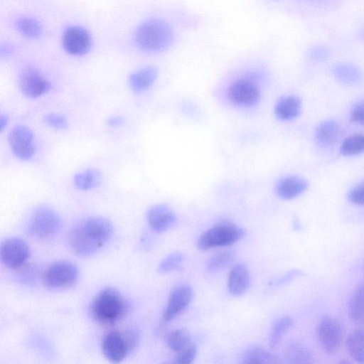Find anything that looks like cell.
Instances as JSON below:
<instances>
[{
    "label": "cell",
    "instance_id": "cell-9",
    "mask_svg": "<svg viewBox=\"0 0 364 364\" xmlns=\"http://www.w3.org/2000/svg\"><path fill=\"white\" fill-rule=\"evenodd\" d=\"M30 257V247L24 240L9 237L1 241L0 258L5 267L16 270L25 265Z\"/></svg>",
    "mask_w": 364,
    "mask_h": 364
},
{
    "label": "cell",
    "instance_id": "cell-2",
    "mask_svg": "<svg viewBox=\"0 0 364 364\" xmlns=\"http://www.w3.org/2000/svg\"><path fill=\"white\" fill-rule=\"evenodd\" d=\"M132 38L134 46L141 52L157 53L166 50L172 45L174 33L166 21L151 17L136 26Z\"/></svg>",
    "mask_w": 364,
    "mask_h": 364
},
{
    "label": "cell",
    "instance_id": "cell-32",
    "mask_svg": "<svg viewBox=\"0 0 364 364\" xmlns=\"http://www.w3.org/2000/svg\"><path fill=\"white\" fill-rule=\"evenodd\" d=\"M185 257L179 252H174L161 261L158 267V272L162 274L179 270L182 267Z\"/></svg>",
    "mask_w": 364,
    "mask_h": 364
},
{
    "label": "cell",
    "instance_id": "cell-14",
    "mask_svg": "<svg viewBox=\"0 0 364 364\" xmlns=\"http://www.w3.org/2000/svg\"><path fill=\"white\" fill-rule=\"evenodd\" d=\"M102 352L111 363L122 362L129 353V347L122 332L112 331L102 338Z\"/></svg>",
    "mask_w": 364,
    "mask_h": 364
},
{
    "label": "cell",
    "instance_id": "cell-19",
    "mask_svg": "<svg viewBox=\"0 0 364 364\" xmlns=\"http://www.w3.org/2000/svg\"><path fill=\"white\" fill-rule=\"evenodd\" d=\"M158 75L159 70L156 67L144 66L129 75V84L135 92H141L149 89L155 82Z\"/></svg>",
    "mask_w": 364,
    "mask_h": 364
},
{
    "label": "cell",
    "instance_id": "cell-18",
    "mask_svg": "<svg viewBox=\"0 0 364 364\" xmlns=\"http://www.w3.org/2000/svg\"><path fill=\"white\" fill-rule=\"evenodd\" d=\"M250 284V272L242 264L235 265L230 270L228 288L230 294L233 296H241L247 291Z\"/></svg>",
    "mask_w": 364,
    "mask_h": 364
},
{
    "label": "cell",
    "instance_id": "cell-27",
    "mask_svg": "<svg viewBox=\"0 0 364 364\" xmlns=\"http://www.w3.org/2000/svg\"><path fill=\"white\" fill-rule=\"evenodd\" d=\"M166 342L170 350L178 353L191 344V336L187 329L177 328L166 336Z\"/></svg>",
    "mask_w": 364,
    "mask_h": 364
},
{
    "label": "cell",
    "instance_id": "cell-34",
    "mask_svg": "<svg viewBox=\"0 0 364 364\" xmlns=\"http://www.w3.org/2000/svg\"><path fill=\"white\" fill-rule=\"evenodd\" d=\"M44 123L55 129H64L68 127V122L64 116L57 113H50L43 117Z\"/></svg>",
    "mask_w": 364,
    "mask_h": 364
},
{
    "label": "cell",
    "instance_id": "cell-21",
    "mask_svg": "<svg viewBox=\"0 0 364 364\" xmlns=\"http://www.w3.org/2000/svg\"><path fill=\"white\" fill-rule=\"evenodd\" d=\"M240 360L244 364H270L279 362L277 356L267 349L257 345L247 347L241 353Z\"/></svg>",
    "mask_w": 364,
    "mask_h": 364
},
{
    "label": "cell",
    "instance_id": "cell-41",
    "mask_svg": "<svg viewBox=\"0 0 364 364\" xmlns=\"http://www.w3.org/2000/svg\"><path fill=\"white\" fill-rule=\"evenodd\" d=\"M9 123V117L6 114H1L0 117V129L2 132Z\"/></svg>",
    "mask_w": 364,
    "mask_h": 364
},
{
    "label": "cell",
    "instance_id": "cell-39",
    "mask_svg": "<svg viewBox=\"0 0 364 364\" xmlns=\"http://www.w3.org/2000/svg\"><path fill=\"white\" fill-rule=\"evenodd\" d=\"M299 274H301V273L298 270L294 269V270L289 271V272L285 274L283 277L278 279L277 281L274 282V284L279 285V284L286 283V282H289V280L292 279L293 278L299 276Z\"/></svg>",
    "mask_w": 364,
    "mask_h": 364
},
{
    "label": "cell",
    "instance_id": "cell-35",
    "mask_svg": "<svg viewBox=\"0 0 364 364\" xmlns=\"http://www.w3.org/2000/svg\"><path fill=\"white\" fill-rule=\"evenodd\" d=\"M197 348L193 343H191L184 350L177 353L173 363L176 364H188L193 361L196 356Z\"/></svg>",
    "mask_w": 364,
    "mask_h": 364
},
{
    "label": "cell",
    "instance_id": "cell-26",
    "mask_svg": "<svg viewBox=\"0 0 364 364\" xmlns=\"http://www.w3.org/2000/svg\"><path fill=\"white\" fill-rule=\"evenodd\" d=\"M346 348L353 360L364 363V329L357 330L350 334L346 341Z\"/></svg>",
    "mask_w": 364,
    "mask_h": 364
},
{
    "label": "cell",
    "instance_id": "cell-1",
    "mask_svg": "<svg viewBox=\"0 0 364 364\" xmlns=\"http://www.w3.org/2000/svg\"><path fill=\"white\" fill-rule=\"evenodd\" d=\"M113 234L109 220L91 217L77 223L69 232L68 243L78 256L87 257L104 247Z\"/></svg>",
    "mask_w": 364,
    "mask_h": 364
},
{
    "label": "cell",
    "instance_id": "cell-36",
    "mask_svg": "<svg viewBox=\"0 0 364 364\" xmlns=\"http://www.w3.org/2000/svg\"><path fill=\"white\" fill-rule=\"evenodd\" d=\"M348 198L353 204L364 205V179L349 191Z\"/></svg>",
    "mask_w": 364,
    "mask_h": 364
},
{
    "label": "cell",
    "instance_id": "cell-23",
    "mask_svg": "<svg viewBox=\"0 0 364 364\" xmlns=\"http://www.w3.org/2000/svg\"><path fill=\"white\" fill-rule=\"evenodd\" d=\"M348 314L352 321L364 326V283L355 289L348 303Z\"/></svg>",
    "mask_w": 364,
    "mask_h": 364
},
{
    "label": "cell",
    "instance_id": "cell-37",
    "mask_svg": "<svg viewBox=\"0 0 364 364\" xmlns=\"http://www.w3.org/2000/svg\"><path fill=\"white\" fill-rule=\"evenodd\" d=\"M350 119L353 123L364 125V100L354 105L350 113Z\"/></svg>",
    "mask_w": 364,
    "mask_h": 364
},
{
    "label": "cell",
    "instance_id": "cell-6",
    "mask_svg": "<svg viewBox=\"0 0 364 364\" xmlns=\"http://www.w3.org/2000/svg\"><path fill=\"white\" fill-rule=\"evenodd\" d=\"M60 41L64 51L70 55L76 57L87 54L93 46V38L90 31L78 24L65 26Z\"/></svg>",
    "mask_w": 364,
    "mask_h": 364
},
{
    "label": "cell",
    "instance_id": "cell-12",
    "mask_svg": "<svg viewBox=\"0 0 364 364\" xmlns=\"http://www.w3.org/2000/svg\"><path fill=\"white\" fill-rule=\"evenodd\" d=\"M9 143L13 154L18 159L28 160L35 154L33 134L24 125H17L9 132Z\"/></svg>",
    "mask_w": 364,
    "mask_h": 364
},
{
    "label": "cell",
    "instance_id": "cell-31",
    "mask_svg": "<svg viewBox=\"0 0 364 364\" xmlns=\"http://www.w3.org/2000/svg\"><path fill=\"white\" fill-rule=\"evenodd\" d=\"M235 258V253L231 250H224L213 255L207 263V268L211 272L222 270L229 266Z\"/></svg>",
    "mask_w": 364,
    "mask_h": 364
},
{
    "label": "cell",
    "instance_id": "cell-4",
    "mask_svg": "<svg viewBox=\"0 0 364 364\" xmlns=\"http://www.w3.org/2000/svg\"><path fill=\"white\" fill-rule=\"evenodd\" d=\"M60 215L48 206H39L31 213L27 223V232L31 236L46 240L55 236L61 229Z\"/></svg>",
    "mask_w": 364,
    "mask_h": 364
},
{
    "label": "cell",
    "instance_id": "cell-8",
    "mask_svg": "<svg viewBox=\"0 0 364 364\" xmlns=\"http://www.w3.org/2000/svg\"><path fill=\"white\" fill-rule=\"evenodd\" d=\"M18 87L23 95L31 99L40 97L53 87L43 73L32 65L26 66L20 72Z\"/></svg>",
    "mask_w": 364,
    "mask_h": 364
},
{
    "label": "cell",
    "instance_id": "cell-29",
    "mask_svg": "<svg viewBox=\"0 0 364 364\" xmlns=\"http://www.w3.org/2000/svg\"><path fill=\"white\" fill-rule=\"evenodd\" d=\"M294 320L289 316L277 319L272 327L269 336V346L275 348L279 343L284 334L292 326Z\"/></svg>",
    "mask_w": 364,
    "mask_h": 364
},
{
    "label": "cell",
    "instance_id": "cell-7",
    "mask_svg": "<svg viewBox=\"0 0 364 364\" xmlns=\"http://www.w3.org/2000/svg\"><path fill=\"white\" fill-rule=\"evenodd\" d=\"M79 277L77 267L68 261L50 264L43 273L44 284L50 289L60 290L75 284Z\"/></svg>",
    "mask_w": 364,
    "mask_h": 364
},
{
    "label": "cell",
    "instance_id": "cell-30",
    "mask_svg": "<svg viewBox=\"0 0 364 364\" xmlns=\"http://www.w3.org/2000/svg\"><path fill=\"white\" fill-rule=\"evenodd\" d=\"M340 153L345 156L364 153V134H354L345 139L340 146Z\"/></svg>",
    "mask_w": 364,
    "mask_h": 364
},
{
    "label": "cell",
    "instance_id": "cell-38",
    "mask_svg": "<svg viewBox=\"0 0 364 364\" xmlns=\"http://www.w3.org/2000/svg\"><path fill=\"white\" fill-rule=\"evenodd\" d=\"M127 343L129 352L133 351L139 341V331L135 328H128L122 332Z\"/></svg>",
    "mask_w": 364,
    "mask_h": 364
},
{
    "label": "cell",
    "instance_id": "cell-15",
    "mask_svg": "<svg viewBox=\"0 0 364 364\" xmlns=\"http://www.w3.org/2000/svg\"><path fill=\"white\" fill-rule=\"evenodd\" d=\"M146 218L149 227L157 232L167 231L177 222L176 213L166 204L151 206L146 213Z\"/></svg>",
    "mask_w": 364,
    "mask_h": 364
},
{
    "label": "cell",
    "instance_id": "cell-10",
    "mask_svg": "<svg viewBox=\"0 0 364 364\" xmlns=\"http://www.w3.org/2000/svg\"><path fill=\"white\" fill-rule=\"evenodd\" d=\"M316 334L322 349L329 354L338 350L342 341V328L334 317L326 316L318 322Z\"/></svg>",
    "mask_w": 364,
    "mask_h": 364
},
{
    "label": "cell",
    "instance_id": "cell-16",
    "mask_svg": "<svg viewBox=\"0 0 364 364\" xmlns=\"http://www.w3.org/2000/svg\"><path fill=\"white\" fill-rule=\"evenodd\" d=\"M307 181L298 176H287L279 179L275 186L277 195L284 200H292L308 188Z\"/></svg>",
    "mask_w": 364,
    "mask_h": 364
},
{
    "label": "cell",
    "instance_id": "cell-40",
    "mask_svg": "<svg viewBox=\"0 0 364 364\" xmlns=\"http://www.w3.org/2000/svg\"><path fill=\"white\" fill-rule=\"evenodd\" d=\"M124 123V118L121 116H113L108 119L107 124L111 127H118Z\"/></svg>",
    "mask_w": 364,
    "mask_h": 364
},
{
    "label": "cell",
    "instance_id": "cell-13",
    "mask_svg": "<svg viewBox=\"0 0 364 364\" xmlns=\"http://www.w3.org/2000/svg\"><path fill=\"white\" fill-rule=\"evenodd\" d=\"M193 291L191 286L182 284L171 293L163 314L165 321H170L178 316L191 303Z\"/></svg>",
    "mask_w": 364,
    "mask_h": 364
},
{
    "label": "cell",
    "instance_id": "cell-3",
    "mask_svg": "<svg viewBox=\"0 0 364 364\" xmlns=\"http://www.w3.org/2000/svg\"><path fill=\"white\" fill-rule=\"evenodd\" d=\"M127 311L128 304L122 294L111 287L100 291L90 306L92 317L103 325L115 324Z\"/></svg>",
    "mask_w": 364,
    "mask_h": 364
},
{
    "label": "cell",
    "instance_id": "cell-17",
    "mask_svg": "<svg viewBox=\"0 0 364 364\" xmlns=\"http://www.w3.org/2000/svg\"><path fill=\"white\" fill-rule=\"evenodd\" d=\"M14 27L22 38L36 41L41 38L44 33L42 23L29 15H20L14 20Z\"/></svg>",
    "mask_w": 364,
    "mask_h": 364
},
{
    "label": "cell",
    "instance_id": "cell-11",
    "mask_svg": "<svg viewBox=\"0 0 364 364\" xmlns=\"http://www.w3.org/2000/svg\"><path fill=\"white\" fill-rule=\"evenodd\" d=\"M228 95L229 100L234 105L249 107L258 103L260 99V91L253 81L247 79H238L229 87Z\"/></svg>",
    "mask_w": 364,
    "mask_h": 364
},
{
    "label": "cell",
    "instance_id": "cell-20",
    "mask_svg": "<svg viewBox=\"0 0 364 364\" xmlns=\"http://www.w3.org/2000/svg\"><path fill=\"white\" fill-rule=\"evenodd\" d=\"M301 108V102L299 97L289 95L282 97L277 102L274 112L279 120L291 121L299 116Z\"/></svg>",
    "mask_w": 364,
    "mask_h": 364
},
{
    "label": "cell",
    "instance_id": "cell-22",
    "mask_svg": "<svg viewBox=\"0 0 364 364\" xmlns=\"http://www.w3.org/2000/svg\"><path fill=\"white\" fill-rule=\"evenodd\" d=\"M341 127L334 120H326L321 122L316 130V139L318 143L323 146L333 145L339 139Z\"/></svg>",
    "mask_w": 364,
    "mask_h": 364
},
{
    "label": "cell",
    "instance_id": "cell-28",
    "mask_svg": "<svg viewBox=\"0 0 364 364\" xmlns=\"http://www.w3.org/2000/svg\"><path fill=\"white\" fill-rule=\"evenodd\" d=\"M288 362L293 363H311L314 361L311 352L299 343H291L286 352Z\"/></svg>",
    "mask_w": 364,
    "mask_h": 364
},
{
    "label": "cell",
    "instance_id": "cell-33",
    "mask_svg": "<svg viewBox=\"0 0 364 364\" xmlns=\"http://www.w3.org/2000/svg\"><path fill=\"white\" fill-rule=\"evenodd\" d=\"M16 270L19 271L17 279L22 283L33 284L37 279L38 271L36 266L28 265L26 263Z\"/></svg>",
    "mask_w": 364,
    "mask_h": 364
},
{
    "label": "cell",
    "instance_id": "cell-25",
    "mask_svg": "<svg viewBox=\"0 0 364 364\" xmlns=\"http://www.w3.org/2000/svg\"><path fill=\"white\" fill-rule=\"evenodd\" d=\"M102 173L96 168H87L75 175L73 183L80 190L87 191L100 186Z\"/></svg>",
    "mask_w": 364,
    "mask_h": 364
},
{
    "label": "cell",
    "instance_id": "cell-24",
    "mask_svg": "<svg viewBox=\"0 0 364 364\" xmlns=\"http://www.w3.org/2000/svg\"><path fill=\"white\" fill-rule=\"evenodd\" d=\"M333 73L336 77L346 85H355L363 79L362 70L357 65L348 63L336 65Z\"/></svg>",
    "mask_w": 364,
    "mask_h": 364
},
{
    "label": "cell",
    "instance_id": "cell-5",
    "mask_svg": "<svg viewBox=\"0 0 364 364\" xmlns=\"http://www.w3.org/2000/svg\"><path fill=\"white\" fill-rule=\"evenodd\" d=\"M245 231L232 223H220L205 231L199 237L197 246L201 250L225 247L241 240Z\"/></svg>",
    "mask_w": 364,
    "mask_h": 364
}]
</instances>
